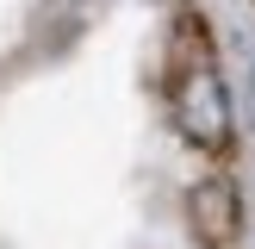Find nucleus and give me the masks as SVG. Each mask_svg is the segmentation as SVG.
Segmentation results:
<instances>
[{"instance_id": "f257e3e1", "label": "nucleus", "mask_w": 255, "mask_h": 249, "mask_svg": "<svg viewBox=\"0 0 255 249\" xmlns=\"http://www.w3.org/2000/svg\"><path fill=\"white\" fill-rule=\"evenodd\" d=\"M168 112H174V131L193 149H206V156L231 149V131H237L231 87H224L218 50H212V37H206L199 19H187L181 31H174V50H168Z\"/></svg>"}, {"instance_id": "f03ea898", "label": "nucleus", "mask_w": 255, "mask_h": 249, "mask_svg": "<svg viewBox=\"0 0 255 249\" xmlns=\"http://www.w3.org/2000/svg\"><path fill=\"white\" fill-rule=\"evenodd\" d=\"M187 218H193V231H199L206 249H231L237 231H243V199H237L231 181H199L187 193Z\"/></svg>"}]
</instances>
